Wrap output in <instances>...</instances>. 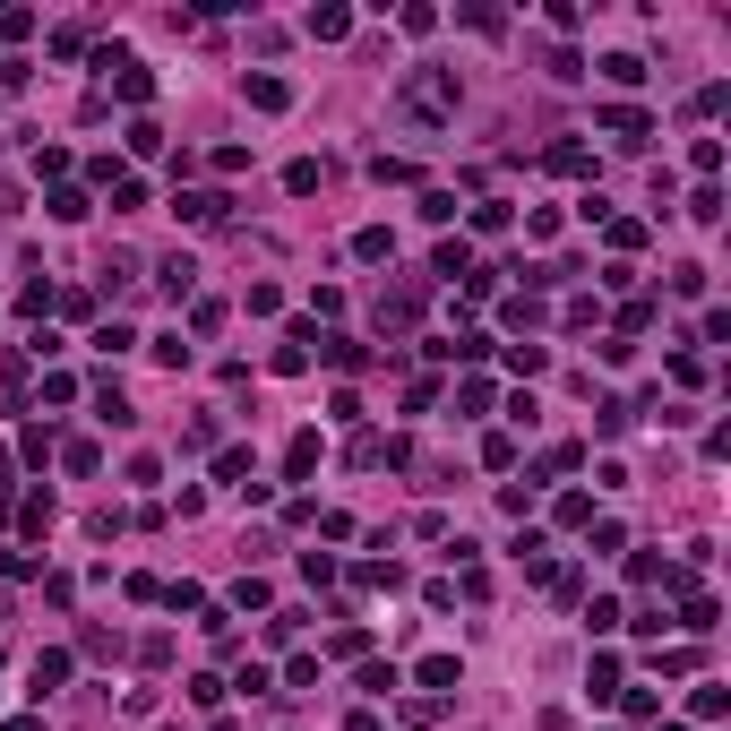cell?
<instances>
[{
  "mask_svg": "<svg viewBox=\"0 0 731 731\" xmlns=\"http://www.w3.org/2000/svg\"><path fill=\"white\" fill-rule=\"evenodd\" d=\"M688 215H697V224H723V190H714V181H706V190L688 198Z\"/></svg>",
  "mask_w": 731,
  "mask_h": 731,
  "instance_id": "obj_34",
  "label": "cell"
},
{
  "mask_svg": "<svg viewBox=\"0 0 731 731\" xmlns=\"http://www.w3.org/2000/svg\"><path fill=\"white\" fill-rule=\"evenodd\" d=\"M542 164H551L559 181H577V172H594V155H585V147H551V155H542Z\"/></svg>",
  "mask_w": 731,
  "mask_h": 731,
  "instance_id": "obj_19",
  "label": "cell"
},
{
  "mask_svg": "<svg viewBox=\"0 0 731 731\" xmlns=\"http://www.w3.org/2000/svg\"><path fill=\"white\" fill-rule=\"evenodd\" d=\"M413 680L439 697V688H465V663H456V654H422V671H413Z\"/></svg>",
  "mask_w": 731,
  "mask_h": 731,
  "instance_id": "obj_9",
  "label": "cell"
},
{
  "mask_svg": "<svg viewBox=\"0 0 731 731\" xmlns=\"http://www.w3.org/2000/svg\"><path fill=\"white\" fill-rule=\"evenodd\" d=\"M396 121H413V129L456 121V69H413V78L396 86Z\"/></svg>",
  "mask_w": 731,
  "mask_h": 731,
  "instance_id": "obj_1",
  "label": "cell"
},
{
  "mask_svg": "<svg viewBox=\"0 0 731 731\" xmlns=\"http://www.w3.org/2000/svg\"><path fill=\"white\" fill-rule=\"evenodd\" d=\"M18 456H26V465H43V456H52V430H43V422H26V439H18Z\"/></svg>",
  "mask_w": 731,
  "mask_h": 731,
  "instance_id": "obj_37",
  "label": "cell"
},
{
  "mask_svg": "<svg viewBox=\"0 0 731 731\" xmlns=\"http://www.w3.org/2000/svg\"><path fill=\"white\" fill-rule=\"evenodd\" d=\"M370 181H379V190H396V181H413V164H405V155H379V164H370Z\"/></svg>",
  "mask_w": 731,
  "mask_h": 731,
  "instance_id": "obj_31",
  "label": "cell"
},
{
  "mask_svg": "<svg viewBox=\"0 0 731 731\" xmlns=\"http://www.w3.org/2000/svg\"><path fill=\"white\" fill-rule=\"evenodd\" d=\"M482 465H491V473L516 465V439H508V430H491V439H482Z\"/></svg>",
  "mask_w": 731,
  "mask_h": 731,
  "instance_id": "obj_26",
  "label": "cell"
},
{
  "mask_svg": "<svg viewBox=\"0 0 731 731\" xmlns=\"http://www.w3.org/2000/svg\"><path fill=\"white\" fill-rule=\"evenodd\" d=\"M422 224H456V190H422Z\"/></svg>",
  "mask_w": 731,
  "mask_h": 731,
  "instance_id": "obj_27",
  "label": "cell"
},
{
  "mask_svg": "<svg viewBox=\"0 0 731 731\" xmlns=\"http://www.w3.org/2000/svg\"><path fill=\"white\" fill-rule=\"evenodd\" d=\"M241 95H250L258 112H284V104H293V86H284L276 69H250V78H241Z\"/></svg>",
  "mask_w": 731,
  "mask_h": 731,
  "instance_id": "obj_6",
  "label": "cell"
},
{
  "mask_svg": "<svg viewBox=\"0 0 731 731\" xmlns=\"http://www.w3.org/2000/svg\"><path fill=\"white\" fill-rule=\"evenodd\" d=\"M104 284H112V293H129V284H138V258L112 250V258H104Z\"/></svg>",
  "mask_w": 731,
  "mask_h": 731,
  "instance_id": "obj_25",
  "label": "cell"
},
{
  "mask_svg": "<svg viewBox=\"0 0 731 731\" xmlns=\"http://www.w3.org/2000/svg\"><path fill=\"white\" fill-rule=\"evenodd\" d=\"M43 215H52V224H78V215H86V190H52V198H43Z\"/></svg>",
  "mask_w": 731,
  "mask_h": 731,
  "instance_id": "obj_21",
  "label": "cell"
},
{
  "mask_svg": "<svg viewBox=\"0 0 731 731\" xmlns=\"http://www.w3.org/2000/svg\"><path fill=\"white\" fill-rule=\"evenodd\" d=\"M0 482H9V448H0Z\"/></svg>",
  "mask_w": 731,
  "mask_h": 731,
  "instance_id": "obj_40",
  "label": "cell"
},
{
  "mask_svg": "<svg viewBox=\"0 0 731 731\" xmlns=\"http://www.w3.org/2000/svg\"><path fill=\"white\" fill-rule=\"evenodd\" d=\"M628 422H637V405H620V396H602V405H594V430H602V439H620Z\"/></svg>",
  "mask_w": 731,
  "mask_h": 731,
  "instance_id": "obj_14",
  "label": "cell"
},
{
  "mask_svg": "<svg viewBox=\"0 0 731 731\" xmlns=\"http://www.w3.org/2000/svg\"><path fill=\"white\" fill-rule=\"evenodd\" d=\"M688 164H697V172L714 181V172H723V138H697V147H688Z\"/></svg>",
  "mask_w": 731,
  "mask_h": 731,
  "instance_id": "obj_33",
  "label": "cell"
},
{
  "mask_svg": "<svg viewBox=\"0 0 731 731\" xmlns=\"http://www.w3.org/2000/svg\"><path fill=\"white\" fill-rule=\"evenodd\" d=\"M155 362H164V370H190V344H181V327H172V336H155Z\"/></svg>",
  "mask_w": 731,
  "mask_h": 731,
  "instance_id": "obj_30",
  "label": "cell"
},
{
  "mask_svg": "<svg viewBox=\"0 0 731 731\" xmlns=\"http://www.w3.org/2000/svg\"><path fill=\"white\" fill-rule=\"evenodd\" d=\"M112 95H121V104H147V95H155V78H147L138 61H121V69H112Z\"/></svg>",
  "mask_w": 731,
  "mask_h": 731,
  "instance_id": "obj_13",
  "label": "cell"
},
{
  "mask_svg": "<svg viewBox=\"0 0 731 731\" xmlns=\"http://www.w3.org/2000/svg\"><path fill=\"white\" fill-rule=\"evenodd\" d=\"M155 284H164L172 301H190V293H198V258H190V250H172L164 267H155Z\"/></svg>",
  "mask_w": 731,
  "mask_h": 731,
  "instance_id": "obj_7",
  "label": "cell"
},
{
  "mask_svg": "<svg viewBox=\"0 0 731 731\" xmlns=\"http://www.w3.org/2000/svg\"><path fill=\"white\" fill-rule=\"evenodd\" d=\"M18 534H52V491H35V499H26V508H18Z\"/></svg>",
  "mask_w": 731,
  "mask_h": 731,
  "instance_id": "obj_15",
  "label": "cell"
},
{
  "mask_svg": "<svg viewBox=\"0 0 731 731\" xmlns=\"http://www.w3.org/2000/svg\"><path fill=\"white\" fill-rule=\"evenodd\" d=\"M310 35H319V43H344V35H353V18H344V9H310Z\"/></svg>",
  "mask_w": 731,
  "mask_h": 731,
  "instance_id": "obj_20",
  "label": "cell"
},
{
  "mask_svg": "<svg viewBox=\"0 0 731 731\" xmlns=\"http://www.w3.org/2000/svg\"><path fill=\"white\" fill-rule=\"evenodd\" d=\"M224 327V301H190V336H215Z\"/></svg>",
  "mask_w": 731,
  "mask_h": 731,
  "instance_id": "obj_35",
  "label": "cell"
},
{
  "mask_svg": "<svg viewBox=\"0 0 731 731\" xmlns=\"http://www.w3.org/2000/svg\"><path fill=\"white\" fill-rule=\"evenodd\" d=\"M215 482H224V491H241V499H267V482L250 473V448H215Z\"/></svg>",
  "mask_w": 731,
  "mask_h": 731,
  "instance_id": "obj_3",
  "label": "cell"
},
{
  "mask_svg": "<svg viewBox=\"0 0 731 731\" xmlns=\"http://www.w3.org/2000/svg\"><path fill=\"white\" fill-rule=\"evenodd\" d=\"M61 465H69V473H95L104 456H95V439H69V448H61Z\"/></svg>",
  "mask_w": 731,
  "mask_h": 731,
  "instance_id": "obj_38",
  "label": "cell"
},
{
  "mask_svg": "<svg viewBox=\"0 0 731 731\" xmlns=\"http://www.w3.org/2000/svg\"><path fill=\"white\" fill-rule=\"evenodd\" d=\"M422 301H430V284H422V276L387 284V293H379V336H405V327L422 319Z\"/></svg>",
  "mask_w": 731,
  "mask_h": 731,
  "instance_id": "obj_2",
  "label": "cell"
},
{
  "mask_svg": "<svg viewBox=\"0 0 731 731\" xmlns=\"http://www.w3.org/2000/svg\"><path fill=\"white\" fill-rule=\"evenodd\" d=\"M112 207H121V215L147 207V181H138V172H121V181H112Z\"/></svg>",
  "mask_w": 731,
  "mask_h": 731,
  "instance_id": "obj_28",
  "label": "cell"
},
{
  "mask_svg": "<svg viewBox=\"0 0 731 731\" xmlns=\"http://www.w3.org/2000/svg\"><path fill=\"white\" fill-rule=\"evenodd\" d=\"M284 473H293V482H310V473H319V430H301L293 448H284Z\"/></svg>",
  "mask_w": 731,
  "mask_h": 731,
  "instance_id": "obj_12",
  "label": "cell"
},
{
  "mask_svg": "<svg viewBox=\"0 0 731 731\" xmlns=\"http://www.w3.org/2000/svg\"><path fill=\"white\" fill-rule=\"evenodd\" d=\"M9 731H43V714H18V723H9Z\"/></svg>",
  "mask_w": 731,
  "mask_h": 731,
  "instance_id": "obj_39",
  "label": "cell"
},
{
  "mask_svg": "<svg viewBox=\"0 0 731 731\" xmlns=\"http://www.w3.org/2000/svg\"><path fill=\"white\" fill-rule=\"evenodd\" d=\"M353 258H370V267H379V258H396V241H387V224H362V233H353Z\"/></svg>",
  "mask_w": 731,
  "mask_h": 731,
  "instance_id": "obj_16",
  "label": "cell"
},
{
  "mask_svg": "<svg viewBox=\"0 0 731 731\" xmlns=\"http://www.w3.org/2000/svg\"><path fill=\"white\" fill-rule=\"evenodd\" d=\"M654 671H663V680H688V671H697V654H688V645H671V654H654Z\"/></svg>",
  "mask_w": 731,
  "mask_h": 731,
  "instance_id": "obj_36",
  "label": "cell"
},
{
  "mask_svg": "<svg viewBox=\"0 0 731 731\" xmlns=\"http://www.w3.org/2000/svg\"><path fill=\"white\" fill-rule=\"evenodd\" d=\"M602 78H611V86H637L645 61H637V52H611V61H602Z\"/></svg>",
  "mask_w": 731,
  "mask_h": 731,
  "instance_id": "obj_24",
  "label": "cell"
},
{
  "mask_svg": "<svg viewBox=\"0 0 731 731\" xmlns=\"http://www.w3.org/2000/svg\"><path fill=\"white\" fill-rule=\"evenodd\" d=\"M26 680H35V697H52V688L69 680V654H61V645H43V654H35V671H26Z\"/></svg>",
  "mask_w": 731,
  "mask_h": 731,
  "instance_id": "obj_10",
  "label": "cell"
},
{
  "mask_svg": "<svg viewBox=\"0 0 731 731\" xmlns=\"http://www.w3.org/2000/svg\"><path fill=\"white\" fill-rule=\"evenodd\" d=\"M319 181H327V164H310V155H301V164L284 172V190H293V198H310V190H319Z\"/></svg>",
  "mask_w": 731,
  "mask_h": 731,
  "instance_id": "obj_22",
  "label": "cell"
},
{
  "mask_svg": "<svg viewBox=\"0 0 731 731\" xmlns=\"http://www.w3.org/2000/svg\"><path fill=\"white\" fill-rule=\"evenodd\" d=\"M95 422H112V430L138 422V413H129V396H121V379H95Z\"/></svg>",
  "mask_w": 731,
  "mask_h": 731,
  "instance_id": "obj_8",
  "label": "cell"
},
{
  "mask_svg": "<svg viewBox=\"0 0 731 731\" xmlns=\"http://www.w3.org/2000/svg\"><path fill=\"white\" fill-rule=\"evenodd\" d=\"M602 233H611V250H637L645 224H628V215H602Z\"/></svg>",
  "mask_w": 731,
  "mask_h": 731,
  "instance_id": "obj_29",
  "label": "cell"
},
{
  "mask_svg": "<svg viewBox=\"0 0 731 731\" xmlns=\"http://www.w3.org/2000/svg\"><path fill=\"white\" fill-rule=\"evenodd\" d=\"M499 353H508V370H516V379H534V370H551V353H542V344H499Z\"/></svg>",
  "mask_w": 731,
  "mask_h": 731,
  "instance_id": "obj_17",
  "label": "cell"
},
{
  "mask_svg": "<svg viewBox=\"0 0 731 731\" xmlns=\"http://www.w3.org/2000/svg\"><path fill=\"white\" fill-rule=\"evenodd\" d=\"M362 645H370V637H362V620H344L336 637H327V654H344V663H353V654H362Z\"/></svg>",
  "mask_w": 731,
  "mask_h": 731,
  "instance_id": "obj_32",
  "label": "cell"
},
{
  "mask_svg": "<svg viewBox=\"0 0 731 731\" xmlns=\"http://www.w3.org/2000/svg\"><path fill=\"white\" fill-rule=\"evenodd\" d=\"M430 276H456V284H465V276H473V241H439V258H430Z\"/></svg>",
  "mask_w": 731,
  "mask_h": 731,
  "instance_id": "obj_11",
  "label": "cell"
},
{
  "mask_svg": "<svg viewBox=\"0 0 731 731\" xmlns=\"http://www.w3.org/2000/svg\"><path fill=\"white\" fill-rule=\"evenodd\" d=\"M602 129H611L620 147H645V138H654V112H637V104H602Z\"/></svg>",
  "mask_w": 731,
  "mask_h": 731,
  "instance_id": "obj_4",
  "label": "cell"
},
{
  "mask_svg": "<svg viewBox=\"0 0 731 731\" xmlns=\"http://www.w3.org/2000/svg\"><path fill=\"white\" fill-rule=\"evenodd\" d=\"M172 215H181V224H224L233 198H224V190H181V198H172Z\"/></svg>",
  "mask_w": 731,
  "mask_h": 731,
  "instance_id": "obj_5",
  "label": "cell"
},
{
  "mask_svg": "<svg viewBox=\"0 0 731 731\" xmlns=\"http://www.w3.org/2000/svg\"><path fill=\"white\" fill-rule=\"evenodd\" d=\"M585 688H594V697H620V663H611V654H594V671H585Z\"/></svg>",
  "mask_w": 731,
  "mask_h": 731,
  "instance_id": "obj_23",
  "label": "cell"
},
{
  "mask_svg": "<svg viewBox=\"0 0 731 731\" xmlns=\"http://www.w3.org/2000/svg\"><path fill=\"white\" fill-rule=\"evenodd\" d=\"M714 620H723V611H714V594H697V585H688V611H680V628H697V637H706Z\"/></svg>",
  "mask_w": 731,
  "mask_h": 731,
  "instance_id": "obj_18",
  "label": "cell"
}]
</instances>
